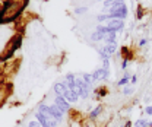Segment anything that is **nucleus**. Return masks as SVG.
Segmentation results:
<instances>
[{"instance_id":"1","label":"nucleus","mask_w":152,"mask_h":127,"mask_svg":"<svg viewBox=\"0 0 152 127\" xmlns=\"http://www.w3.org/2000/svg\"><path fill=\"white\" fill-rule=\"evenodd\" d=\"M127 6L126 4H120V6H115V7H111L108 12H107V15H108V19H121V20H124V19L127 18Z\"/></svg>"},{"instance_id":"2","label":"nucleus","mask_w":152,"mask_h":127,"mask_svg":"<svg viewBox=\"0 0 152 127\" xmlns=\"http://www.w3.org/2000/svg\"><path fill=\"white\" fill-rule=\"evenodd\" d=\"M75 83H76V89L75 91L77 92V95H79V98H82V99H86L88 96H89V93H91V89H89V85H86L82 79H75Z\"/></svg>"},{"instance_id":"3","label":"nucleus","mask_w":152,"mask_h":127,"mask_svg":"<svg viewBox=\"0 0 152 127\" xmlns=\"http://www.w3.org/2000/svg\"><path fill=\"white\" fill-rule=\"evenodd\" d=\"M54 104H56L57 108L60 109L63 114H64V112H70V111H72L70 102H69V101H66L63 96H56V99H54Z\"/></svg>"},{"instance_id":"4","label":"nucleus","mask_w":152,"mask_h":127,"mask_svg":"<svg viewBox=\"0 0 152 127\" xmlns=\"http://www.w3.org/2000/svg\"><path fill=\"white\" fill-rule=\"evenodd\" d=\"M105 25H107V28H108L110 31H114V32L121 31V29L124 28V22H123L121 19H108Z\"/></svg>"},{"instance_id":"5","label":"nucleus","mask_w":152,"mask_h":127,"mask_svg":"<svg viewBox=\"0 0 152 127\" xmlns=\"http://www.w3.org/2000/svg\"><path fill=\"white\" fill-rule=\"evenodd\" d=\"M108 74H110V70H108V69H104V67L96 69V70L92 73L94 82H98V80H107V79H108Z\"/></svg>"},{"instance_id":"6","label":"nucleus","mask_w":152,"mask_h":127,"mask_svg":"<svg viewBox=\"0 0 152 127\" xmlns=\"http://www.w3.org/2000/svg\"><path fill=\"white\" fill-rule=\"evenodd\" d=\"M34 115H35V120H37L38 123L41 124V127H50V120H51L53 117H48L47 114L39 112V111H37Z\"/></svg>"},{"instance_id":"7","label":"nucleus","mask_w":152,"mask_h":127,"mask_svg":"<svg viewBox=\"0 0 152 127\" xmlns=\"http://www.w3.org/2000/svg\"><path fill=\"white\" fill-rule=\"evenodd\" d=\"M50 117H53L57 123H61L63 121V112L57 108L56 104H51L50 105Z\"/></svg>"},{"instance_id":"8","label":"nucleus","mask_w":152,"mask_h":127,"mask_svg":"<svg viewBox=\"0 0 152 127\" xmlns=\"http://www.w3.org/2000/svg\"><path fill=\"white\" fill-rule=\"evenodd\" d=\"M63 98H64L66 101H69L70 104H75V102H77V99H79V95H77V92L76 91L67 89V91L63 93Z\"/></svg>"},{"instance_id":"9","label":"nucleus","mask_w":152,"mask_h":127,"mask_svg":"<svg viewBox=\"0 0 152 127\" xmlns=\"http://www.w3.org/2000/svg\"><path fill=\"white\" fill-rule=\"evenodd\" d=\"M53 89H54V93H56V96H63V93L67 91L64 80H63V82H56V83H54V86H53Z\"/></svg>"},{"instance_id":"10","label":"nucleus","mask_w":152,"mask_h":127,"mask_svg":"<svg viewBox=\"0 0 152 127\" xmlns=\"http://www.w3.org/2000/svg\"><path fill=\"white\" fill-rule=\"evenodd\" d=\"M101 112H102V105L99 104V105H96V107L88 114V118H89V120H96V118L101 115Z\"/></svg>"},{"instance_id":"11","label":"nucleus","mask_w":152,"mask_h":127,"mask_svg":"<svg viewBox=\"0 0 152 127\" xmlns=\"http://www.w3.org/2000/svg\"><path fill=\"white\" fill-rule=\"evenodd\" d=\"M115 38H117V34L114 31H110L108 34L104 35V42L105 44H111V42H115Z\"/></svg>"},{"instance_id":"12","label":"nucleus","mask_w":152,"mask_h":127,"mask_svg":"<svg viewBox=\"0 0 152 127\" xmlns=\"http://www.w3.org/2000/svg\"><path fill=\"white\" fill-rule=\"evenodd\" d=\"M94 93L98 96V98H101V96L108 95V89H107L105 86H98V88H95L94 89Z\"/></svg>"},{"instance_id":"13","label":"nucleus","mask_w":152,"mask_h":127,"mask_svg":"<svg viewBox=\"0 0 152 127\" xmlns=\"http://www.w3.org/2000/svg\"><path fill=\"white\" fill-rule=\"evenodd\" d=\"M107 53L110 55H113L114 53H115V50H117V42H111V44H105L104 47H102Z\"/></svg>"},{"instance_id":"14","label":"nucleus","mask_w":152,"mask_h":127,"mask_svg":"<svg viewBox=\"0 0 152 127\" xmlns=\"http://www.w3.org/2000/svg\"><path fill=\"white\" fill-rule=\"evenodd\" d=\"M89 39H91L92 42H99V41H104V34H99V32L94 31V32L89 35Z\"/></svg>"},{"instance_id":"15","label":"nucleus","mask_w":152,"mask_h":127,"mask_svg":"<svg viewBox=\"0 0 152 127\" xmlns=\"http://www.w3.org/2000/svg\"><path fill=\"white\" fill-rule=\"evenodd\" d=\"M82 80L86 83V85H92L94 83V76H92V73H83L82 74Z\"/></svg>"},{"instance_id":"16","label":"nucleus","mask_w":152,"mask_h":127,"mask_svg":"<svg viewBox=\"0 0 152 127\" xmlns=\"http://www.w3.org/2000/svg\"><path fill=\"white\" fill-rule=\"evenodd\" d=\"M96 51H98V55H99V58H101V60H110V58H111V55L108 54V53H107L102 47L96 48Z\"/></svg>"},{"instance_id":"17","label":"nucleus","mask_w":152,"mask_h":127,"mask_svg":"<svg viewBox=\"0 0 152 127\" xmlns=\"http://www.w3.org/2000/svg\"><path fill=\"white\" fill-rule=\"evenodd\" d=\"M130 77H132V76H130V73L126 72V73H124V76H123V77L117 82V85H118V86H126V83L129 82V79H130Z\"/></svg>"},{"instance_id":"18","label":"nucleus","mask_w":152,"mask_h":127,"mask_svg":"<svg viewBox=\"0 0 152 127\" xmlns=\"http://www.w3.org/2000/svg\"><path fill=\"white\" fill-rule=\"evenodd\" d=\"M38 111H39V112H44V114H47V115L50 117V105H47V104H39V105H38Z\"/></svg>"},{"instance_id":"19","label":"nucleus","mask_w":152,"mask_h":127,"mask_svg":"<svg viewBox=\"0 0 152 127\" xmlns=\"http://www.w3.org/2000/svg\"><path fill=\"white\" fill-rule=\"evenodd\" d=\"M148 120L146 118H139L137 121H134V127H148Z\"/></svg>"},{"instance_id":"20","label":"nucleus","mask_w":152,"mask_h":127,"mask_svg":"<svg viewBox=\"0 0 152 127\" xmlns=\"http://www.w3.org/2000/svg\"><path fill=\"white\" fill-rule=\"evenodd\" d=\"M96 20H98V22H107V20H108V15H107V13L96 15Z\"/></svg>"},{"instance_id":"21","label":"nucleus","mask_w":152,"mask_h":127,"mask_svg":"<svg viewBox=\"0 0 152 127\" xmlns=\"http://www.w3.org/2000/svg\"><path fill=\"white\" fill-rule=\"evenodd\" d=\"M86 10H88V7H85V6L76 7V9H75V15H83V13H85Z\"/></svg>"},{"instance_id":"22","label":"nucleus","mask_w":152,"mask_h":127,"mask_svg":"<svg viewBox=\"0 0 152 127\" xmlns=\"http://www.w3.org/2000/svg\"><path fill=\"white\" fill-rule=\"evenodd\" d=\"M133 92H134V88H133V86H124V88H123V93H124V95H132Z\"/></svg>"},{"instance_id":"23","label":"nucleus","mask_w":152,"mask_h":127,"mask_svg":"<svg viewBox=\"0 0 152 127\" xmlns=\"http://www.w3.org/2000/svg\"><path fill=\"white\" fill-rule=\"evenodd\" d=\"M142 16H143V7L139 4V6H137V10H136V18L142 19Z\"/></svg>"},{"instance_id":"24","label":"nucleus","mask_w":152,"mask_h":127,"mask_svg":"<svg viewBox=\"0 0 152 127\" xmlns=\"http://www.w3.org/2000/svg\"><path fill=\"white\" fill-rule=\"evenodd\" d=\"M75 79H76L75 73H67V74L64 76V80H67V82H70V80H75Z\"/></svg>"},{"instance_id":"25","label":"nucleus","mask_w":152,"mask_h":127,"mask_svg":"<svg viewBox=\"0 0 152 127\" xmlns=\"http://www.w3.org/2000/svg\"><path fill=\"white\" fill-rule=\"evenodd\" d=\"M129 61H130L129 58H123V61H121V69H123V70H127L126 67H127V64H129Z\"/></svg>"},{"instance_id":"26","label":"nucleus","mask_w":152,"mask_h":127,"mask_svg":"<svg viewBox=\"0 0 152 127\" xmlns=\"http://www.w3.org/2000/svg\"><path fill=\"white\" fill-rule=\"evenodd\" d=\"M28 127H41V124L38 123L37 120H32V121H29V123H28Z\"/></svg>"},{"instance_id":"27","label":"nucleus","mask_w":152,"mask_h":127,"mask_svg":"<svg viewBox=\"0 0 152 127\" xmlns=\"http://www.w3.org/2000/svg\"><path fill=\"white\" fill-rule=\"evenodd\" d=\"M102 67L104 69H110V60H102Z\"/></svg>"},{"instance_id":"28","label":"nucleus","mask_w":152,"mask_h":127,"mask_svg":"<svg viewBox=\"0 0 152 127\" xmlns=\"http://www.w3.org/2000/svg\"><path fill=\"white\" fill-rule=\"evenodd\" d=\"M145 112H146V115H152V105H148L145 108Z\"/></svg>"},{"instance_id":"29","label":"nucleus","mask_w":152,"mask_h":127,"mask_svg":"<svg viewBox=\"0 0 152 127\" xmlns=\"http://www.w3.org/2000/svg\"><path fill=\"white\" fill-rule=\"evenodd\" d=\"M136 82H137V76H136V74H133L132 77H130V83H132V85H134Z\"/></svg>"},{"instance_id":"30","label":"nucleus","mask_w":152,"mask_h":127,"mask_svg":"<svg viewBox=\"0 0 152 127\" xmlns=\"http://www.w3.org/2000/svg\"><path fill=\"white\" fill-rule=\"evenodd\" d=\"M146 42H148V41H146L145 38H143V39H140V41H139V47H145V44H146Z\"/></svg>"},{"instance_id":"31","label":"nucleus","mask_w":152,"mask_h":127,"mask_svg":"<svg viewBox=\"0 0 152 127\" xmlns=\"http://www.w3.org/2000/svg\"><path fill=\"white\" fill-rule=\"evenodd\" d=\"M123 127H132V121H127V123H126Z\"/></svg>"},{"instance_id":"32","label":"nucleus","mask_w":152,"mask_h":127,"mask_svg":"<svg viewBox=\"0 0 152 127\" xmlns=\"http://www.w3.org/2000/svg\"><path fill=\"white\" fill-rule=\"evenodd\" d=\"M148 127H152V121H149V123H148Z\"/></svg>"},{"instance_id":"33","label":"nucleus","mask_w":152,"mask_h":127,"mask_svg":"<svg viewBox=\"0 0 152 127\" xmlns=\"http://www.w3.org/2000/svg\"><path fill=\"white\" fill-rule=\"evenodd\" d=\"M98 1H105V0H98Z\"/></svg>"},{"instance_id":"34","label":"nucleus","mask_w":152,"mask_h":127,"mask_svg":"<svg viewBox=\"0 0 152 127\" xmlns=\"http://www.w3.org/2000/svg\"><path fill=\"white\" fill-rule=\"evenodd\" d=\"M151 96H152V93H151Z\"/></svg>"}]
</instances>
